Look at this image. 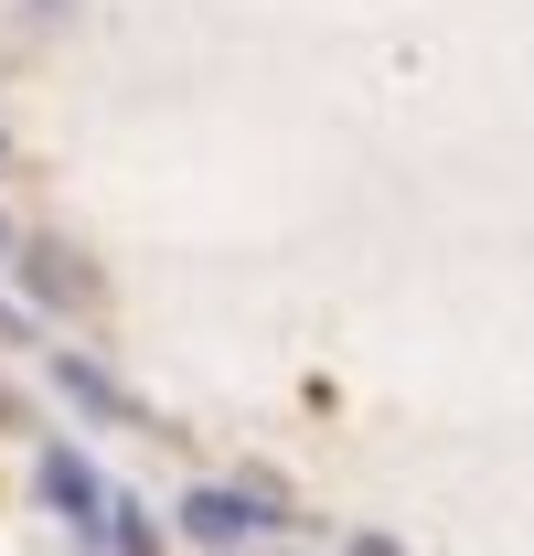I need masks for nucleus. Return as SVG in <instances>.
<instances>
[{
	"mask_svg": "<svg viewBox=\"0 0 534 556\" xmlns=\"http://www.w3.org/2000/svg\"><path fill=\"white\" fill-rule=\"evenodd\" d=\"M54 386H65L86 417H139V407H129V386H118V375H107L97 353H54Z\"/></svg>",
	"mask_w": 534,
	"mask_h": 556,
	"instance_id": "4",
	"label": "nucleus"
},
{
	"mask_svg": "<svg viewBox=\"0 0 534 556\" xmlns=\"http://www.w3.org/2000/svg\"><path fill=\"white\" fill-rule=\"evenodd\" d=\"M11 268H22V289H33V300H43V311H75V300H86V289H97V278L75 268V247H22V257H11Z\"/></svg>",
	"mask_w": 534,
	"mask_h": 556,
	"instance_id": "3",
	"label": "nucleus"
},
{
	"mask_svg": "<svg viewBox=\"0 0 534 556\" xmlns=\"http://www.w3.org/2000/svg\"><path fill=\"white\" fill-rule=\"evenodd\" d=\"M267 525H289L278 514V482H193L182 492V535L193 546H246V535H267Z\"/></svg>",
	"mask_w": 534,
	"mask_h": 556,
	"instance_id": "1",
	"label": "nucleus"
},
{
	"mask_svg": "<svg viewBox=\"0 0 534 556\" xmlns=\"http://www.w3.org/2000/svg\"><path fill=\"white\" fill-rule=\"evenodd\" d=\"M33 482H43V503L65 514V525L86 535V546H107V503H118V492L97 482V460H86V450H65V439H54V450L33 460Z\"/></svg>",
	"mask_w": 534,
	"mask_h": 556,
	"instance_id": "2",
	"label": "nucleus"
},
{
	"mask_svg": "<svg viewBox=\"0 0 534 556\" xmlns=\"http://www.w3.org/2000/svg\"><path fill=\"white\" fill-rule=\"evenodd\" d=\"M107 556H161V525H150V514H139L129 492H118V503H107Z\"/></svg>",
	"mask_w": 534,
	"mask_h": 556,
	"instance_id": "5",
	"label": "nucleus"
},
{
	"mask_svg": "<svg viewBox=\"0 0 534 556\" xmlns=\"http://www.w3.org/2000/svg\"><path fill=\"white\" fill-rule=\"evenodd\" d=\"M11 257H22V236H11V214H0V268H11Z\"/></svg>",
	"mask_w": 534,
	"mask_h": 556,
	"instance_id": "7",
	"label": "nucleus"
},
{
	"mask_svg": "<svg viewBox=\"0 0 534 556\" xmlns=\"http://www.w3.org/2000/svg\"><path fill=\"white\" fill-rule=\"evenodd\" d=\"M342 556H406L396 535H374V525H364V535H342Z\"/></svg>",
	"mask_w": 534,
	"mask_h": 556,
	"instance_id": "6",
	"label": "nucleus"
},
{
	"mask_svg": "<svg viewBox=\"0 0 534 556\" xmlns=\"http://www.w3.org/2000/svg\"><path fill=\"white\" fill-rule=\"evenodd\" d=\"M0 161H11V129H0Z\"/></svg>",
	"mask_w": 534,
	"mask_h": 556,
	"instance_id": "8",
	"label": "nucleus"
}]
</instances>
